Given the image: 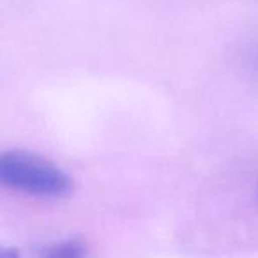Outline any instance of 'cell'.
<instances>
[{"instance_id": "obj_1", "label": "cell", "mask_w": 258, "mask_h": 258, "mask_svg": "<svg viewBox=\"0 0 258 258\" xmlns=\"http://www.w3.org/2000/svg\"><path fill=\"white\" fill-rule=\"evenodd\" d=\"M0 186L37 198H62L73 182L57 165L30 152H0Z\"/></svg>"}, {"instance_id": "obj_2", "label": "cell", "mask_w": 258, "mask_h": 258, "mask_svg": "<svg viewBox=\"0 0 258 258\" xmlns=\"http://www.w3.org/2000/svg\"><path fill=\"white\" fill-rule=\"evenodd\" d=\"M89 251H87L85 242L80 239H64L57 240V242L46 244L41 247L39 258H87Z\"/></svg>"}, {"instance_id": "obj_3", "label": "cell", "mask_w": 258, "mask_h": 258, "mask_svg": "<svg viewBox=\"0 0 258 258\" xmlns=\"http://www.w3.org/2000/svg\"><path fill=\"white\" fill-rule=\"evenodd\" d=\"M0 258H20V251L15 246L0 242Z\"/></svg>"}]
</instances>
